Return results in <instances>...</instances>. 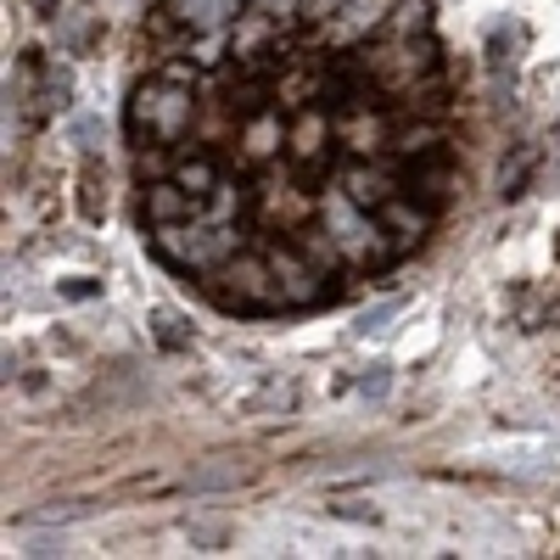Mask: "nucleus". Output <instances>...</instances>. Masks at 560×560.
Wrapping results in <instances>:
<instances>
[{"instance_id":"5","label":"nucleus","mask_w":560,"mask_h":560,"mask_svg":"<svg viewBox=\"0 0 560 560\" xmlns=\"http://www.w3.org/2000/svg\"><path fill=\"white\" fill-rule=\"evenodd\" d=\"M527 174H533V147H522L516 158H510V168H499L504 197H522V191H527Z\"/></svg>"},{"instance_id":"3","label":"nucleus","mask_w":560,"mask_h":560,"mask_svg":"<svg viewBox=\"0 0 560 560\" xmlns=\"http://www.w3.org/2000/svg\"><path fill=\"white\" fill-rule=\"evenodd\" d=\"M79 208H84V219H102V213H107V191H102V168H96V158H84V174H79Z\"/></svg>"},{"instance_id":"6","label":"nucleus","mask_w":560,"mask_h":560,"mask_svg":"<svg viewBox=\"0 0 560 560\" xmlns=\"http://www.w3.org/2000/svg\"><path fill=\"white\" fill-rule=\"evenodd\" d=\"M387 364H370V376H359V398H370V404H376V398H387Z\"/></svg>"},{"instance_id":"7","label":"nucleus","mask_w":560,"mask_h":560,"mask_svg":"<svg viewBox=\"0 0 560 560\" xmlns=\"http://www.w3.org/2000/svg\"><path fill=\"white\" fill-rule=\"evenodd\" d=\"M191 544H224L219 527H191Z\"/></svg>"},{"instance_id":"8","label":"nucleus","mask_w":560,"mask_h":560,"mask_svg":"<svg viewBox=\"0 0 560 560\" xmlns=\"http://www.w3.org/2000/svg\"><path fill=\"white\" fill-rule=\"evenodd\" d=\"M555 152H560V124H555Z\"/></svg>"},{"instance_id":"4","label":"nucleus","mask_w":560,"mask_h":560,"mask_svg":"<svg viewBox=\"0 0 560 560\" xmlns=\"http://www.w3.org/2000/svg\"><path fill=\"white\" fill-rule=\"evenodd\" d=\"M152 337L163 348H191V325H185V314H174V308H152Z\"/></svg>"},{"instance_id":"1","label":"nucleus","mask_w":560,"mask_h":560,"mask_svg":"<svg viewBox=\"0 0 560 560\" xmlns=\"http://www.w3.org/2000/svg\"><path fill=\"white\" fill-rule=\"evenodd\" d=\"M147 51L140 224L219 308L337 303L427 242L454 179L427 0H158Z\"/></svg>"},{"instance_id":"2","label":"nucleus","mask_w":560,"mask_h":560,"mask_svg":"<svg viewBox=\"0 0 560 560\" xmlns=\"http://www.w3.org/2000/svg\"><path fill=\"white\" fill-rule=\"evenodd\" d=\"M12 102H18V113H23V124H39L45 113H57V107H68V73H57V68H45L34 51L18 62V73H12Z\"/></svg>"}]
</instances>
